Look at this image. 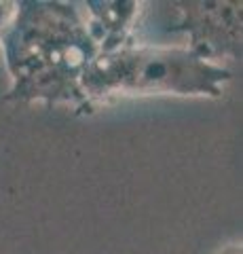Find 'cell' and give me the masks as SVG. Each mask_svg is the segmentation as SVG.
<instances>
[{
    "label": "cell",
    "mask_w": 243,
    "mask_h": 254,
    "mask_svg": "<svg viewBox=\"0 0 243 254\" xmlns=\"http://www.w3.org/2000/svg\"><path fill=\"white\" fill-rule=\"evenodd\" d=\"M0 41L13 76L11 98L83 108L78 78L96 60L99 45L72 4L15 2Z\"/></svg>",
    "instance_id": "6da1fadb"
},
{
    "label": "cell",
    "mask_w": 243,
    "mask_h": 254,
    "mask_svg": "<svg viewBox=\"0 0 243 254\" xmlns=\"http://www.w3.org/2000/svg\"><path fill=\"white\" fill-rule=\"evenodd\" d=\"M229 68L188 47H136L99 51L78 78L83 106L116 95H222Z\"/></svg>",
    "instance_id": "7a4b0ae2"
},
{
    "label": "cell",
    "mask_w": 243,
    "mask_h": 254,
    "mask_svg": "<svg viewBox=\"0 0 243 254\" xmlns=\"http://www.w3.org/2000/svg\"><path fill=\"white\" fill-rule=\"evenodd\" d=\"M199 6L184 26L194 41L191 49L216 62L218 55L226 53V47H237L241 41V9L226 2H201Z\"/></svg>",
    "instance_id": "3957f363"
},
{
    "label": "cell",
    "mask_w": 243,
    "mask_h": 254,
    "mask_svg": "<svg viewBox=\"0 0 243 254\" xmlns=\"http://www.w3.org/2000/svg\"><path fill=\"white\" fill-rule=\"evenodd\" d=\"M15 15V2H0V30L13 19Z\"/></svg>",
    "instance_id": "277c9868"
},
{
    "label": "cell",
    "mask_w": 243,
    "mask_h": 254,
    "mask_svg": "<svg viewBox=\"0 0 243 254\" xmlns=\"http://www.w3.org/2000/svg\"><path fill=\"white\" fill-rule=\"evenodd\" d=\"M220 254H241V246L233 244V246H229V248H224Z\"/></svg>",
    "instance_id": "5b68a950"
}]
</instances>
